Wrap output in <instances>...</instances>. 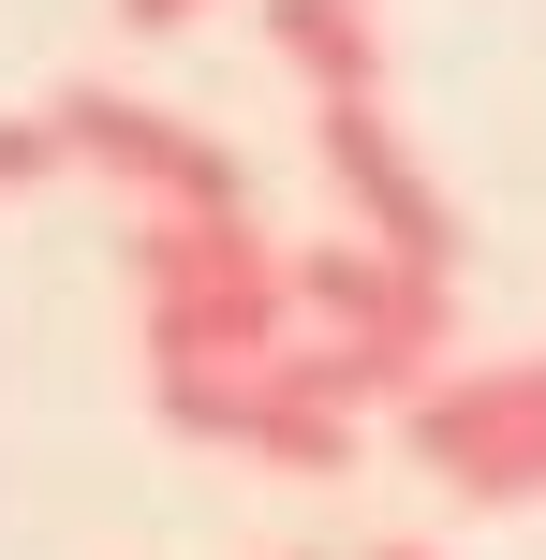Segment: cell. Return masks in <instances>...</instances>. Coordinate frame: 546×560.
Masks as SVG:
<instances>
[{
  "instance_id": "cell-1",
  "label": "cell",
  "mask_w": 546,
  "mask_h": 560,
  "mask_svg": "<svg viewBox=\"0 0 546 560\" xmlns=\"http://www.w3.org/2000/svg\"><path fill=\"white\" fill-rule=\"evenodd\" d=\"M133 339L148 369H252L295 339V252L252 207H133Z\"/></svg>"
},
{
  "instance_id": "cell-2",
  "label": "cell",
  "mask_w": 546,
  "mask_h": 560,
  "mask_svg": "<svg viewBox=\"0 0 546 560\" xmlns=\"http://www.w3.org/2000/svg\"><path fill=\"white\" fill-rule=\"evenodd\" d=\"M443 354H458V280L443 266H399L384 236L295 252V369H311L340 413H399Z\"/></svg>"
},
{
  "instance_id": "cell-3",
  "label": "cell",
  "mask_w": 546,
  "mask_h": 560,
  "mask_svg": "<svg viewBox=\"0 0 546 560\" xmlns=\"http://www.w3.org/2000/svg\"><path fill=\"white\" fill-rule=\"evenodd\" d=\"M399 457L443 502H488V516L546 502V354H488V369L443 354L429 384L399 398Z\"/></svg>"
},
{
  "instance_id": "cell-4",
  "label": "cell",
  "mask_w": 546,
  "mask_h": 560,
  "mask_svg": "<svg viewBox=\"0 0 546 560\" xmlns=\"http://www.w3.org/2000/svg\"><path fill=\"white\" fill-rule=\"evenodd\" d=\"M148 413H163L177 443H222V457L295 472V487L355 472V428H370V413H340V398L295 369V339H281V354H252V369H148Z\"/></svg>"
},
{
  "instance_id": "cell-5",
  "label": "cell",
  "mask_w": 546,
  "mask_h": 560,
  "mask_svg": "<svg viewBox=\"0 0 546 560\" xmlns=\"http://www.w3.org/2000/svg\"><path fill=\"white\" fill-rule=\"evenodd\" d=\"M45 118H59V163H89L118 207H252L236 192V148L163 118V104H133V89H59Z\"/></svg>"
},
{
  "instance_id": "cell-6",
  "label": "cell",
  "mask_w": 546,
  "mask_h": 560,
  "mask_svg": "<svg viewBox=\"0 0 546 560\" xmlns=\"http://www.w3.org/2000/svg\"><path fill=\"white\" fill-rule=\"evenodd\" d=\"M311 148H325V177H340L355 236H384L399 266H443V280H458V207H443V177L399 148L384 89H340V104H311Z\"/></svg>"
},
{
  "instance_id": "cell-7",
  "label": "cell",
  "mask_w": 546,
  "mask_h": 560,
  "mask_svg": "<svg viewBox=\"0 0 546 560\" xmlns=\"http://www.w3.org/2000/svg\"><path fill=\"white\" fill-rule=\"evenodd\" d=\"M266 45H281V74L311 89V104L384 89V15L370 0H266Z\"/></svg>"
},
{
  "instance_id": "cell-8",
  "label": "cell",
  "mask_w": 546,
  "mask_h": 560,
  "mask_svg": "<svg viewBox=\"0 0 546 560\" xmlns=\"http://www.w3.org/2000/svg\"><path fill=\"white\" fill-rule=\"evenodd\" d=\"M45 177H74L59 163V118H0V192H45Z\"/></svg>"
},
{
  "instance_id": "cell-9",
  "label": "cell",
  "mask_w": 546,
  "mask_h": 560,
  "mask_svg": "<svg viewBox=\"0 0 546 560\" xmlns=\"http://www.w3.org/2000/svg\"><path fill=\"white\" fill-rule=\"evenodd\" d=\"M118 15H133V30H193L207 0H118Z\"/></svg>"
},
{
  "instance_id": "cell-10",
  "label": "cell",
  "mask_w": 546,
  "mask_h": 560,
  "mask_svg": "<svg viewBox=\"0 0 546 560\" xmlns=\"http://www.w3.org/2000/svg\"><path fill=\"white\" fill-rule=\"evenodd\" d=\"M370 560H429V546H370Z\"/></svg>"
}]
</instances>
